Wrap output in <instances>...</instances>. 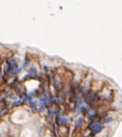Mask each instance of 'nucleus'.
<instances>
[{
	"mask_svg": "<svg viewBox=\"0 0 122 137\" xmlns=\"http://www.w3.org/2000/svg\"><path fill=\"white\" fill-rule=\"evenodd\" d=\"M101 128H102V126H97L96 127H94V130H93V132H98V131H100V130H101Z\"/></svg>",
	"mask_w": 122,
	"mask_h": 137,
	"instance_id": "1",
	"label": "nucleus"
}]
</instances>
